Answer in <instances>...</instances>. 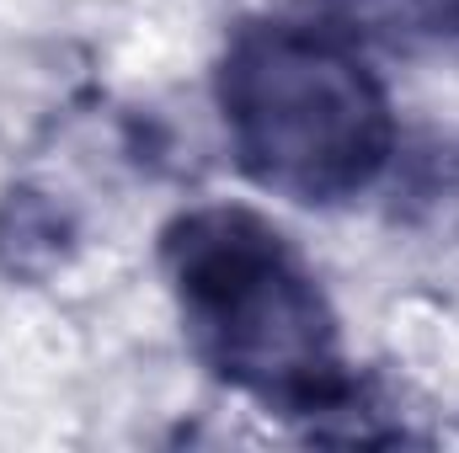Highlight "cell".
<instances>
[{
    "label": "cell",
    "instance_id": "2",
    "mask_svg": "<svg viewBox=\"0 0 459 453\" xmlns=\"http://www.w3.org/2000/svg\"><path fill=\"white\" fill-rule=\"evenodd\" d=\"M220 97L246 171L305 203L358 192L390 150V117L368 64L299 21L240 32Z\"/></svg>",
    "mask_w": 459,
    "mask_h": 453
},
{
    "label": "cell",
    "instance_id": "1",
    "mask_svg": "<svg viewBox=\"0 0 459 453\" xmlns=\"http://www.w3.org/2000/svg\"><path fill=\"white\" fill-rule=\"evenodd\" d=\"M171 283L198 352L267 400L337 389V326L294 245L246 209H204L166 235Z\"/></svg>",
    "mask_w": 459,
    "mask_h": 453
}]
</instances>
